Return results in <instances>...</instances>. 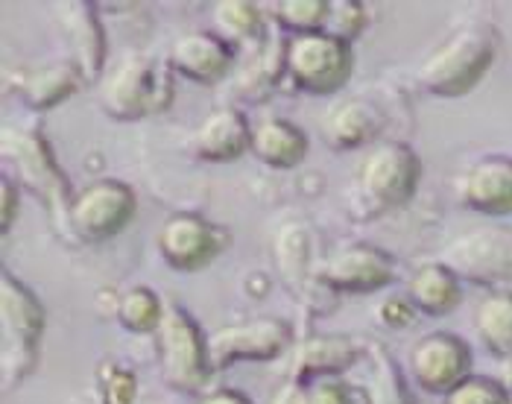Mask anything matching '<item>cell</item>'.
<instances>
[{
	"label": "cell",
	"mask_w": 512,
	"mask_h": 404,
	"mask_svg": "<svg viewBox=\"0 0 512 404\" xmlns=\"http://www.w3.org/2000/svg\"><path fill=\"white\" fill-rule=\"evenodd\" d=\"M498 53V33L492 24L469 21L448 33L425 56L416 71V80L436 97H460L469 94L486 77Z\"/></svg>",
	"instance_id": "cell-1"
},
{
	"label": "cell",
	"mask_w": 512,
	"mask_h": 404,
	"mask_svg": "<svg viewBox=\"0 0 512 404\" xmlns=\"http://www.w3.org/2000/svg\"><path fill=\"white\" fill-rule=\"evenodd\" d=\"M170 97H173L170 71L144 53L123 56L100 80V106L106 109V115L118 121H138L164 112Z\"/></svg>",
	"instance_id": "cell-2"
},
{
	"label": "cell",
	"mask_w": 512,
	"mask_h": 404,
	"mask_svg": "<svg viewBox=\"0 0 512 404\" xmlns=\"http://www.w3.org/2000/svg\"><path fill=\"white\" fill-rule=\"evenodd\" d=\"M156 349L164 384L182 396L199 393L214 375L208 361V340L179 305H164V317L156 328Z\"/></svg>",
	"instance_id": "cell-3"
},
{
	"label": "cell",
	"mask_w": 512,
	"mask_h": 404,
	"mask_svg": "<svg viewBox=\"0 0 512 404\" xmlns=\"http://www.w3.org/2000/svg\"><path fill=\"white\" fill-rule=\"evenodd\" d=\"M0 323H3V387L12 390L39 364L44 311L39 299L9 273L0 284Z\"/></svg>",
	"instance_id": "cell-4"
},
{
	"label": "cell",
	"mask_w": 512,
	"mask_h": 404,
	"mask_svg": "<svg viewBox=\"0 0 512 404\" xmlns=\"http://www.w3.org/2000/svg\"><path fill=\"white\" fill-rule=\"evenodd\" d=\"M3 167L15 176L18 185H24L33 197L50 205V211H68V179L59 170L47 141L39 132L24 126H6L3 129Z\"/></svg>",
	"instance_id": "cell-5"
},
{
	"label": "cell",
	"mask_w": 512,
	"mask_h": 404,
	"mask_svg": "<svg viewBox=\"0 0 512 404\" xmlns=\"http://www.w3.org/2000/svg\"><path fill=\"white\" fill-rule=\"evenodd\" d=\"M284 74L299 91L334 94L352 77V47L328 33L290 36L284 50Z\"/></svg>",
	"instance_id": "cell-6"
},
{
	"label": "cell",
	"mask_w": 512,
	"mask_h": 404,
	"mask_svg": "<svg viewBox=\"0 0 512 404\" xmlns=\"http://www.w3.org/2000/svg\"><path fill=\"white\" fill-rule=\"evenodd\" d=\"M419 156L401 141H378L357 170V191L372 211L398 208L416 194Z\"/></svg>",
	"instance_id": "cell-7"
},
{
	"label": "cell",
	"mask_w": 512,
	"mask_h": 404,
	"mask_svg": "<svg viewBox=\"0 0 512 404\" xmlns=\"http://www.w3.org/2000/svg\"><path fill=\"white\" fill-rule=\"evenodd\" d=\"M135 194L118 179H97L79 188L65 211L68 229L79 241L100 243L115 238L135 217Z\"/></svg>",
	"instance_id": "cell-8"
},
{
	"label": "cell",
	"mask_w": 512,
	"mask_h": 404,
	"mask_svg": "<svg viewBox=\"0 0 512 404\" xmlns=\"http://www.w3.org/2000/svg\"><path fill=\"white\" fill-rule=\"evenodd\" d=\"M293 343V328L284 320L261 317L249 323L226 325L208 337V361L214 375L240 361H273Z\"/></svg>",
	"instance_id": "cell-9"
},
{
	"label": "cell",
	"mask_w": 512,
	"mask_h": 404,
	"mask_svg": "<svg viewBox=\"0 0 512 404\" xmlns=\"http://www.w3.org/2000/svg\"><path fill=\"white\" fill-rule=\"evenodd\" d=\"M410 372L425 393L448 396L472 375V352L457 334L434 331L416 340L410 352Z\"/></svg>",
	"instance_id": "cell-10"
},
{
	"label": "cell",
	"mask_w": 512,
	"mask_h": 404,
	"mask_svg": "<svg viewBox=\"0 0 512 404\" xmlns=\"http://www.w3.org/2000/svg\"><path fill=\"white\" fill-rule=\"evenodd\" d=\"M393 276V261L369 243H346L319 267V284L337 293H372L387 287Z\"/></svg>",
	"instance_id": "cell-11"
},
{
	"label": "cell",
	"mask_w": 512,
	"mask_h": 404,
	"mask_svg": "<svg viewBox=\"0 0 512 404\" xmlns=\"http://www.w3.org/2000/svg\"><path fill=\"white\" fill-rule=\"evenodd\" d=\"M220 246H223L220 232L199 214H173L158 229L161 258L182 273H194L211 264Z\"/></svg>",
	"instance_id": "cell-12"
},
{
	"label": "cell",
	"mask_w": 512,
	"mask_h": 404,
	"mask_svg": "<svg viewBox=\"0 0 512 404\" xmlns=\"http://www.w3.org/2000/svg\"><path fill=\"white\" fill-rule=\"evenodd\" d=\"M442 264L472 282H504L512 276V238L501 229H477L454 243L448 249V261Z\"/></svg>",
	"instance_id": "cell-13"
},
{
	"label": "cell",
	"mask_w": 512,
	"mask_h": 404,
	"mask_svg": "<svg viewBox=\"0 0 512 404\" xmlns=\"http://www.w3.org/2000/svg\"><path fill=\"white\" fill-rule=\"evenodd\" d=\"M59 27L71 47V62L79 68L85 80H97L106 62V33L97 18V6L91 3H56Z\"/></svg>",
	"instance_id": "cell-14"
},
{
	"label": "cell",
	"mask_w": 512,
	"mask_h": 404,
	"mask_svg": "<svg viewBox=\"0 0 512 404\" xmlns=\"http://www.w3.org/2000/svg\"><path fill=\"white\" fill-rule=\"evenodd\" d=\"M460 202L477 214H512V159L486 156L463 173L457 185Z\"/></svg>",
	"instance_id": "cell-15"
},
{
	"label": "cell",
	"mask_w": 512,
	"mask_h": 404,
	"mask_svg": "<svg viewBox=\"0 0 512 404\" xmlns=\"http://www.w3.org/2000/svg\"><path fill=\"white\" fill-rule=\"evenodd\" d=\"M170 68L182 77L194 82H217L223 80L235 62V50L232 44L205 33V30H194L185 33L170 44Z\"/></svg>",
	"instance_id": "cell-16"
},
{
	"label": "cell",
	"mask_w": 512,
	"mask_h": 404,
	"mask_svg": "<svg viewBox=\"0 0 512 404\" xmlns=\"http://www.w3.org/2000/svg\"><path fill=\"white\" fill-rule=\"evenodd\" d=\"M360 358H363V349H357V343H352L349 337H337V334L311 337L293 349L290 381L314 384L322 378H337L349 372Z\"/></svg>",
	"instance_id": "cell-17"
},
{
	"label": "cell",
	"mask_w": 512,
	"mask_h": 404,
	"mask_svg": "<svg viewBox=\"0 0 512 404\" xmlns=\"http://www.w3.org/2000/svg\"><path fill=\"white\" fill-rule=\"evenodd\" d=\"M191 147L202 162H235L246 150H252V129L237 109L226 106L199 123Z\"/></svg>",
	"instance_id": "cell-18"
},
{
	"label": "cell",
	"mask_w": 512,
	"mask_h": 404,
	"mask_svg": "<svg viewBox=\"0 0 512 404\" xmlns=\"http://www.w3.org/2000/svg\"><path fill=\"white\" fill-rule=\"evenodd\" d=\"M384 129V115L363 97H349L334 103L325 118L319 121V132L328 147L334 150H355L378 138Z\"/></svg>",
	"instance_id": "cell-19"
},
{
	"label": "cell",
	"mask_w": 512,
	"mask_h": 404,
	"mask_svg": "<svg viewBox=\"0 0 512 404\" xmlns=\"http://www.w3.org/2000/svg\"><path fill=\"white\" fill-rule=\"evenodd\" d=\"M363 358L369 364L366 378L357 384V396L363 404H413V396L407 390L404 375L398 372V364L384 352L381 343L369 340L363 346Z\"/></svg>",
	"instance_id": "cell-20"
},
{
	"label": "cell",
	"mask_w": 512,
	"mask_h": 404,
	"mask_svg": "<svg viewBox=\"0 0 512 404\" xmlns=\"http://www.w3.org/2000/svg\"><path fill=\"white\" fill-rule=\"evenodd\" d=\"M460 276L439 264H422L410 282H407V296L416 305V311L431 314V317H442L448 311H454L460 305Z\"/></svg>",
	"instance_id": "cell-21"
},
{
	"label": "cell",
	"mask_w": 512,
	"mask_h": 404,
	"mask_svg": "<svg viewBox=\"0 0 512 404\" xmlns=\"http://www.w3.org/2000/svg\"><path fill=\"white\" fill-rule=\"evenodd\" d=\"M85 80L79 74V68L71 59H62V62H47L33 68L24 82H21V97L30 109L44 112V109H53L59 106L62 100H68L74 91L79 88V82Z\"/></svg>",
	"instance_id": "cell-22"
},
{
	"label": "cell",
	"mask_w": 512,
	"mask_h": 404,
	"mask_svg": "<svg viewBox=\"0 0 512 404\" xmlns=\"http://www.w3.org/2000/svg\"><path fill=\"white\" fill-rule=\"evenodd\" d=\"M252 153L270 167H296L308 156V135L296 123L270 118L252 129Z\"/></svg>",
	"instance_id": "cell-23"
},
{
	"label": "cell",
	"mask_w": 512,
	"mask_h": 404,
	"mask_svg": "<svg viewBox=\"0 0 512 404\" xmlns=\"http://www.w3.org/2000/svg\"><path fill=\"white\" fill-rule=\"evenodd\" d=\"M214 27H217V36L232 47H246V50L258 53L267 44L261 6L246 3V0L214 3Z\"/></svg>",
	"instance_id": "cell-24"
},
{
	"label": "cell",
	"mask_w": 512,
	"mask_h": 404,
	"mask_svg": "<svg viewBox=\"0 0 512 404\" xmlns=\"http://www.w3.org/2000/svg\"><path fill=\"white\" fill-rule=\"evenodd\" d=\"M284 50H287V41L267 39V44L258 53H252L246 68L237 74V97H243L249 103H258V100L270 97L278 80L287 77L284 74Z\"/></svg>",
	"instance_id": "cell-25"
},
{
	"label": "cell",
	"mask_w": 512,
	"mask_h": 404,
	"mask_svg": "<svg viewBox=\"0 0 512 404\" xmlns=\"http://www.w3.org/2000/svg\"><path fill=\"white\" fill-rule=\"evenodd\" d=\"M474 328L492 355L512 358V290H495L483 296L474 311Z\"/></svg>",
	"instance_id": "cell-26"
},
{
	"label": "cell",
	"mask_w": 512,
	"mask_h": 404,
	"mask_svg": "<svg viewBox=\"0 0 512 404\" xmlns=\"http://www.w3.org/2000/svg\"><path fill=\"white\" fill-rule=\"evenodd\" d=\"M115 317L126 331H135V334H150L153 331L156 334L161 317H164V302L150 287H132L118 299Z\"/></svg>",
	"instance_id": "cell-27"
},
{
	"label": "cell",
	"mask_w": 512,
	"mask_h": 404,
	"mask_svg": "<svg viewBox=\"0 0 512 404\" xmlns=\"http://www.w3.org/2000/svg\"><path fill=\"white\" fill-rule=\"evenodd\" d=\"M278 24L293 36L322 33L328 18V0H278L270 6Z\"/></svg>",
	"instance_id": "cell-28"
},
{
	"label": "cell",
	"mask_w": 512,
	"mask_h": 404,
	"mask_svg": "<svg viewBox=\"0 0 512 404\" xmlns=\"http://www.w3.org/2000/svg\"><path fill=\"white\" fill-rule=\"evenodd\" d=\"M366 27V6L357 0H328V18H325V30L328 36L340 41L357 39Z\"/></svg>",
	"instance_id": "cell-29"
},
{
	"label": "cell",
	"mask_w": 512,
	"mask_h": 404,
	"mask_svg": "<svg viewBox=\"0 0 512 404\" xmlns=\"http://www.w3.org/2000/svg\"><path fill=\"white\" fill-rule=\"evenodd\" d=\"M442 404H512L504 384L486 375H469L460 387H454Z\"/></svg>",
	"instance_id": "cell-30"
},
{
	"label": "cell",
	"mask_w": 512,
	"mask_h": 404,
	"mask_svg": "<svg viewBox=\"0 0 512 404\" xmlns=\"http://www.w3.org/2000/svg\"><path fill=\"white\" fill-rule=\"evenodd\" d=\"M103 404H135L138 399V378L123 366H109L100 378Z\"/></svg>",
	"instance_id": "cell-31"
},
{
	"label": "cell",
	"mask_w": 512,
	"mask_h": 404,
	"mask_svg": "<svg viewBox=\"0 0 512 404\" xmlns=\"http://www.w3.org/2000/svg\"><path fill=\"white\" fill-rule=\"evenodd\" d=\"M302 404H363L355 387L337 381V378H322L314 384H305Z\"/></svg>",
	"instance_id": "cell-32"
},
{
	"label": "cell",
	"mask_w": 512,
	"mask_h": 404,
	"mask_svg": "<svg viewBox=\"0 0 512 404\" xmlns=\"http://www.w3.org/2000/svg\"><path fill=\"white\" fill-rule=\"evenodd\" d=\"M416 317V305L410 302V296H390L378 305V320L390 328H407Z\"/></svg>",
	"instance_id": "cell-33"
},
{
	"label": "cell",
	"mask_w": 512,
	"mask_h": 404,
	"mask_svg": "<svg viewBox=\"0 0 512 404\" xmlns=\"http://www.w3.org/2000/svg\"><path fill=\"white\" fill-rule=\"evenodd\" d=\"M15 211H18V185H12V179L6 176V179H3V217H0L3 232H9Z\"/></svg>",
	"instance_id": "cell-34"
},
{
	"label": "cell",
	"mask_w": 512,
	"mask_h": 404,
	"mask_svg": "<svg viewBox=\"0 0 512 404\" xmlns=\"http://www.w3.org/2000/svg\"><path fill=\"white\" fill-rule=\"evenodd\" d=\"M197 404H252L249 396H243L240 390H232V387H220V390H211L205 393Z\"/></svg>",
	"instance_id": "cell-35"
},
{
	"label": "cell",
	"mask_w": 512,
	"mask_h": 404,
	"mask_svg": "<svg viewBox=\"0 0 512 404\" xmlns=\"http://www.w3.org/2000/svg\"><path fill=\"white\" fill-rule=\"evenodd\" d=\"M302 390H305V384L287 378V381L278 387V393H273L270 404H302Z\"/></svg>",
	"instance_id": "cell-36"
},
{
	"label": "cell",
	"mask_w": 512,
	"mask_h": 404,
	"mask_svg": "<svg viewBox=\"0 0 512 404\" xmlns=\"http://www.w3.org/2000/svg\"><path fill=\"white\" fill-rule=\"evenodd\" d=\"M153 404H158V402H153Z\"/></svg>",
	"instance_id": "cell-37"
}]
</instances>
